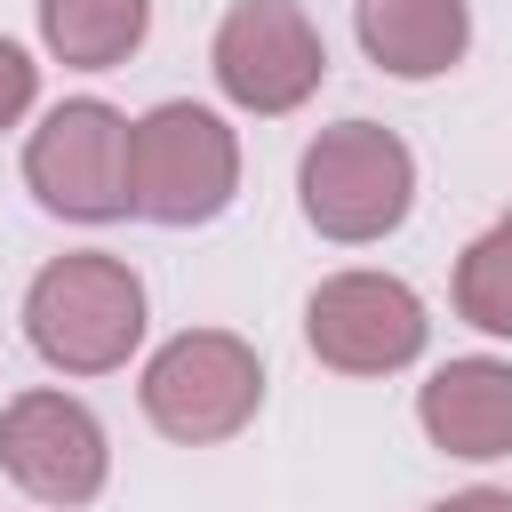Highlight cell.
Segmentation results:
<instances>
[{"label":"cell","mask_w":512,"mask_h":512,"mask_svg":"<svg viewBox=\"0 0 512 512\" xmlns=\"http://www.w3.org/2000/svg\"><path fill=\"white\" fill-rule=\"evenodd\" d=\"M504 224H512V208H504Z\"/></svg>","instance_id":"obj_15"},{"label":"cell","mask_w":512,"mask_h":512,"mask_svg":"<svg viewBox=\"0 0 512 512\" xmlns=\"http://www.w3.org/2000/svg\"><path fill=\"white\" fill-rule=\"evenodd\" d=\"M136 408L160 440L176 448H216L240 440L264 408V352L232 328H176L144 376H136Z\"/></svg>","instance_id":"obj_4"},{"label":"cell","mask_w":512,"mask_h":512,"mask_svg":"<svg viewBox=\"0 0 512 512\" xmlns=\"http://www.w3.org/2000/svg\"><path fill=\"white\" fill-rule=\"evenodd\" d=\"M152 0H40V48L72 72H112L144 48Z\"/></svg>","instance_id":"obj_11"},{"label":"cell","mask_w":512,"mask_h":512,"mask_svg":"<svg viewBox=\"0 0 512 512\" xmlns=\"http://www.w3.org/2000/svg\"><path fill=\"white\" fill-rule=\"evenodd\" d=\"M424 512H512V488H456V496H440Z\"/></svg>","instance_id":"obj_14"},{"label":"cell","mask_w":512,"mask_h":512,"mask_svg":"<svg viewBox=\"0 0 512 512\" xmlns=\"http://www.w3.org/2000/svg\"><path fill=\"white\" fill-rule=\"evenodd\" d=\"M296 208L336 248L392 240L416 208V152L384 120H336L296 160Z\"/></svg>","instance_id":"obj_2"},{"label":"cell","mask_w":512,"mask_h":512,"mask_svg":"<svg viewBox=\"0 0 512 512\" xmlns=\"http://www.w3.org/2000/svg\"><path fill=\"white\" fill-rule=\"evenodd\" d=\"M448 296H456V320H464V328L512 336V224H488L480 240H464Z\"/></svg>","instance_id":"obj_12"},{"label":"cell","mask_w":512,"mask_h":512,"mask_svg":"<svg viewBox=\"0 0 512 512\" xmlns=\"http://www.w3.org/2000/svg\"><path fill=\"white\" fill-rule=\"evenodd\" d=\"M0 472L32 496V504H96L104 480H112V440L96 424V408L80 392H56V384H32L0 408Z\"/></svg>","instance_id":"obj_8"},{"label":"cell","mask_w":512,"mask_h":512,"mask_svg":"<svg viewBox=\"0 0 512 512\" xmlns=\"http://www.w3.org/2000/svg\"><path fill=\"white\" fill-rule=\"evenodd\" d=\"M128 192L136 216L160 232H192L216 224L240 200V136L216 104L168 96L152 112H136V144H128Z\"/></svg>","instance_id":"obj_3"},{"label":"cell","mask_w":512,"mask_h":512,"mask_svg":"<svg viewBox=\"0 0 512 512\" xmlns=\"http://www.w3.org/2000/svg\"><path fill=\"white\" fill-rule=\"evenodd\" d=\"M304 344L320 368L336 376H400L424 360L432 344V312L424 296L400 280V272H328L312 296H304Z\"/></svg>","instance_id":"obj_6"},{"label":"cell","mask_w":512,"mask_h":512,"mask_svg":"<svg viewBox=\"0 0 512 512\" xmlns=\"http://www.w3.org/2000/svg\"><path fill=\"white\" fill-rule=\"evenodd\" d=\"M24 344L56 376H112L144 344V280L128 256L64 248L24 288Z\"/></svg>","instance_id":"obj_1"},{"label":"cell","mask_w":512,"mask_h":512,"mask_svg":"<svg viewBox=\"0 0 512 512\" xmlns=\"http://www.w3.org/2000/svg\"><path fill=\"white\" fill-rule=\"evenodd\" d=\"M416 424L440 456H464V464L512 456V360H488V352L440 360L416 384Z\"/></svg>","instance_id":"obj_9"},{"label":"cell","mask_w":512,"mask_h":512,"mask_svg":"<svg viewBox=\"0 0 512 512\" xmlns=\"http://www.w3.org/2000/svg\"><path fill=\"white\" fill-rule=\"evenodd\" d=\"M360 56L392 80H440L472 48V0H352Z\"/></svg>","instance_id":"obj_10"},{"label":"cell","mask_w":512,"mask_h":512,"mask_svg":"<svg viewBox=\"0 0 512 512\" xmlns=\"http://www.w3.org/2000/svg\"><path fill=\"white\" fill-rule=\"evenodd\" d=\"M208 72L224 88V104L256 112V120H280L296 104L320 96L328 80V40L320 24L296 8V0H232L216 16V40H208Z\"/></svg>","instance_id":"obj_7"},{"label":"cell","mask_w":512,"mask_h":512,"mask_svg":"<svg viewBox=\"0 0 512 512\" xmlns=\"http://www.w3.org/2000/svg\"><path fill=\"white\" fill-rule=\"evenodd\" d=\"M32 104H40V64L0 32V128H24Z\"/></svg>","instance_id":"obj_13"},{"label":"cell","mask_w":512,"mask_h":512,"mask_svg":"<svg viewBox=\"0 0 512 512\" xmlns=\"http://www.w3.org/2000/svg\"><path fill=\"white\" fill-rule=\"evenodd\" d=\"M128 144H136V120L104 96H64L32 120L24 136V184L48 216L64 224H112V216H136V192H128Z\"/></svg>","instance_id":"obj_5"}]
</instances>
